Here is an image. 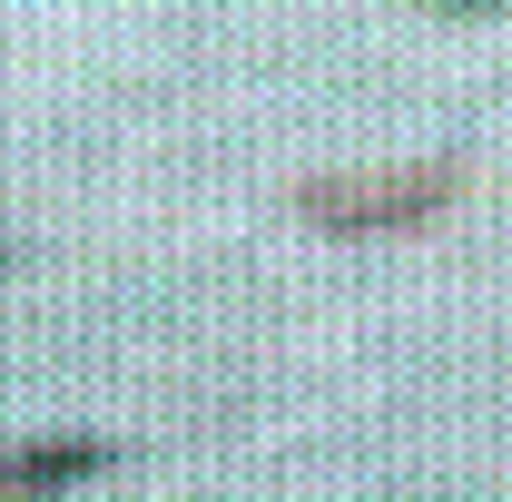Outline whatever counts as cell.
I'll return each instance as SVG.
<instances>
[{"label": "cell", "mask_w": 512, "mask_h": 502, "mask_svg": "<svg viewBox=\"0 0 512 502\" xmlns=\"http://www.w3.org/2000/svg\"><path fill=\"white\" fill-rule=\"evenodd\" d=\"M0 502H40V493H0Z\"/></svg>", "instance_id": "obj_3"}, {"label": "cell", "mask_w": 512, "mask_h": 502, "mask_svg": "<svg viewBox=\"0 0 512 502\" xmlns=\"http://www.w3.org/2000/svg\"><path fill=\"white\" fill-rule=\"evenodd\" d=\"M119 463H128V443H109V434L20 443V453H0V493H40V502H60L69 483H89V473H119Z\"/></svg>", "instance_id": "obj_2"}, {"label": "cell", "mask_w": 512, "mask_h": 502, "mask_svg": "<svg viewBox=\"0 0 512 502\" xmlns=\"http://www.w3.org/2000/svg\"><path fill=\"white\" fill-rule=\"evenodd\" d=\"M463 158H424V168H375V178H306L296 217L325 237H394V227H424L463 197Z\"/></svg>", "instance_id": "obj_1"}]
</instances>
